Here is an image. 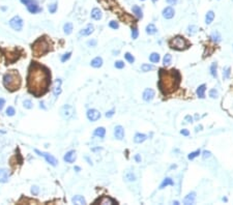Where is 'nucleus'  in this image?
<instances>
[{"instance_id":"nucleus-15","label":"nucleus","mask_w":233,"mask_h":205,"mask_svg":"<svg viewBox=\"0 0 233 205\" xmlns=\"http://www.w3.org/2000/svg\"><path fill=\"white\" fill-rule=\"evenodd\" d=\"M174 14H175V12H174V9L171 6H167L166 9H163V17L165 19H172L174 17Z\"/></svg>"},{"instance_id":"nucleus-14","label":"nucleus","mask_w":233,"mask_h":205,"mask_svg":"<svg viewBox=\"0 0 233 205\" xmlns=\"http://www.w3.org/2000/svg\"><path fill=\"white\" fill-rule=\"evenodd\" d=\"M114 136L117 140H122L124 137V129L121 125H117L114 129Z\"/></svg>"},{"instance_id":"nucleus-10","label":"nucleus","mask_w":233,"mask_h":205,"mask_svg":"<svg viewBox=\"0 0 233 205\" xmlns=\"http://www.w3.org/2000/svg\"><path fill=\"white\" fill-rule=\"evenodd\" d=\"M87 118L90 121H96L101 118V113L96 109H89L87 111Z\"/></svg>"},{"instance_id":"nucleus-42","label":"nucleus","mask_w":233,"mask_h":205,"mask_svg":"<svg viewBox=\"0 0 233 205\" xmlns=\"http://www.w3.org/2000/svg\"><path fill=\"white\" fill-rule=\"evenodd\" d=\"M23 105L26 109H31L32 108V103H31L30 99H25V101H23Z\"/></svg>"},{"instance_id":"nucleus-22","label":"nucleus","mask_w":233,"mask_h":205,"mask_svg":"<svg viewBox=\"0 0 233 205\" xmlns=\"http://www.w3.org/2000/svg\"><path fill=\"white\" fill-rule=\"evenodd\" d=\"M91 18L93 20H101L102 19V12L100 9H93L91 11Z\"/></svg>"},{"instance_id":"nucleus-32","label":"nucleus","mask_w":233,"mask_h":205,"mask_svg":"<svg viewBox=\"0 0 233 205\" xmlns=\"http://www.w3.org/2000/svg\"><path fill=\"white\" fill-rule=\"evenodd\" d=\"M149 60L153 63H157V62L160 61V55L157 53H152L150 56H149Z\"/></svg>"},{"instance_id":"nucleus-40","label":"nucleus","mask_w":233,"mask_h":205,"mask_svg":"<svg viewBox=\"0 0 233 205\" xmlns=\"http://www.w3.org/2000/svg\"><path fill=\"white\" fill-rule=\"evenodd\" d=\"M124 57H125V59H127V61L129 62V63H134V61H135V58H134V56L131 55L129 53H125Z\"/></svg>"},{"instance_id":"nucleus-54","label":"nucleus","mask_w":233,"mask_h":205,"mask_svg":"<svg viewBox=\"0 0 233 205\" xmlns=\"http://www.w3.org/2000/svg\"><path fill=\"white\" fill-rule=\"evenodd\" d=\"M180 134H181V135H183V136H189L190 132L188 131V129H181V131H180Z\"/></svg>"},{"instance_id":"nucleus-6","label":"nucleus","mask_w":233,"mask_h":205,"mask_svg":"<svg viewBox=\"0 0 233 205\" xmlns=\"http://www.w3.org/2000/svg\"><path fill=\"white\" fill-rule=\"evenodd\" d=\"M21 2L26 5L28 12L31 14H35V13H38V12L42 11V9L38 7V4L35 0H21Z\"/></svg>"},{"instance_id":"nucleus-16","label":"nucleus","mask_w":233,"mask_h":205,"mask_svg":"<svg viewBox=\"0 0 233 205\" xmlns=\"http://www.w3.org/2000/svg\"><path fill=\"white\" fill-rule=\"evenodd\" d=\"M9 173L6 169L2 168V169H0V182H7L9 181Z\"/></svg>"},{"instance_id":"nucleus-1","label":"nucleus","mask_w":233,"mask_h":205,"mask_svg":"<svg viewBox=\"0 0 233 205\" xmlns=\"http://www.w3.org/2000/svg\"><path fill=\"white\" fill-rule=\"evenodd\" d=\"M50 79L49 70L36 62H32L27 77V86L34 96L38 97L46 92L51 82Z\"/></svg>"},{"instance_id":"nucleus-41","label":"nucleus","mask_w":233,"mask_h":205,"mask_svg":"<svg viewBox=\"0 0 233 205\" xmlns=\"http://www.w3.org/2000/svg\"><path fill=\"white\" fill-rule=\"evenodd\" d=\"M210 73H211L212 77H216V63H212L210 66Z\"/></svg>"},{"instance_id":"nucleus-47","label":"nucleus","mask_w":233,"mask_h":205,"mask_svg":"<svg viewBox=\"0 0 233 205\" xmlns=\"http://www.w3.org/2000/svg\"><path fill=\"white\" fill-rule=\"evenodd\" d=\"M70 55H72V53H70V52H68V53H66V54H64V55L61 57V61H62V62H65L66 60L70 59Z\"/></svg>"},{"instance_id":"nucleus-2","label":"nucleus","mask_w":233,"mask_h":205,"mask_svg":"<svg viewBox=\"0 0 233 205\" xmlns=\"http://www.w3.org/2000/svg\"><path fill=\"white\" fill-rule=\"evenodd\" d=\"M180 77L177 70H170V73H167V70H160V81H159V87L164 94L171 92L172 90L177 87L179 83Z\"/></svg>"},{"instance_id":"nucleus-5","label":"nucleus","mask_w":233,"mask_h":205,"mask_svg":"<svg viewBox=\"0 0 233 205\" xmlns=\"http://www.w3.org/2000/svg\"><path fill=\"white\" fill-rule=\"evenodd\" d=\"M186 46H188V42L182 36L177 35L170 40V47L175 50H183L186 48Z\"/></svg>"},{"instance_id":"nucleus-33","label":"nucleus","mask_w":233,"mask_h":205,"mask_svg":"<svg viewBox=\"0 0 233 205\" xmlns=\"http://www.w3.org/2000/svg\"><path fill=\"white\" fill-rule=\"evenodd\" d=\"M171 60H172V56L170 55V54H166V55L164 56V59H163L164 65H169V64H171Z\"/></svg>"},{"instance_id":"nucleus-36","label":"nucleus","mask_w":233,"mask_h":205,"mask_svg":"<svg viewBox=\"0 0 233 205\" xmlns=\"http://www.w3.org/2000/svg\"><path fill=\"white\" fill-rule=\"evenodd\" d=\"M141 70H142V72H149V70H153V66L150 65V64H142V66H141Z\"/></svg>"},{"instance_id":"nucleus-61","label":"nucleus","mask_w":233,"mask_h":205,"mask_svg":"<svg viewBox=\"0 0 233 205\" xmlns=\"http://www.w3.org/2000/svg\"><path fill=\"white\" fill-rule=\"evenodd\" d=\"M141 1H145V0H141Z\"/></svg>"},{"instance_id":"nucleus-48","label":"nucleus","mask_w":233,"mask_h":205,"mask_svg":"<svg viewBox=\"0 0 233 205\" xmlns=\"http://www.w3.org/2000/svg\"><path fill=\"white\" fill-rule=\"evenodd\" d=\"M202 157H203V159H204V160L209 159V158L211 157V153H210V151H207V150H204L203 153H202Z\"/></svg>"},{"instance_id":"nucleus-17","label":"nucleus","mask_w":233,"mask_h":205,"mask_svg":"<svg viewBox=\"0 0 233 205\" xmlns=\"http://www.w3.org/2000/svg\"><path fill=\"white\" fill-rule=\"evenodd\" d=\"M195 199H196V193L192 192L186 196V198L183 199V203L184 204H193L195 202Z\"/></svg>"},{"instance_id":"nucleus-8","label":"nucleus","mask_w":233,"mask_h":205,"mask_svg":"<svg viewBox=\"0 0 233 205\" xmlns=\"http://www.w3.org/2000/svg\"><path fill=\"white\" fill-rule=\"evenodd\" d=\"M9 26H11L14 30L20 31V30L23 28V20H22L19 16H16L13 19H11V21H9Z\"/></svg>"},{"instance_id":"nucleus-20","label":"nucleus","mask_w":233,"mask_h":205,"mask_svg":"<svg viewBox=\"0 0 233 205\" xmlns=\"http://www.w3.org/2000/svg\"><path fill=\"white\" fill-rule=\"evenodd\" d=\"M132 11H133V14L138 18V19H142L143 18V12L141 9V7L138 6V5H134L132 7Z\"/></svg>"},{"instance_id":"nucleus-24","label":"nucleus","mask_w":233,"mask_h":205,"mask_svg":"<svg viewBox=\"0 0 233 205\" xmlns=\"http://www.w3.org/2000/svg\"><path fill=\"white\" fill-rule=\"evenodd\" d=\"M205 90H206V85L203 84L201 86H199L197 88V95L200 99H204L205 97Z\"/></svg>"},{"instance_id":"nucleus-23","label":"nucleus","mask_w":233,"mask_h":205,"mask_svg":"<svg viewBox=\"0 0 233 205\" xmlns=\"http://www.w3.org/2000/svg\"><path fill=\"white\" fill-rule=\"evenodd\" d=\"M146 139H147L146 135L141 134V133L136 134L135 137H134V141H135V143H142V142H144Z\"/></svg>"},{"instance_id":"nucleus-57","label":"nucleus","mask_w":233,"mask_h":205,"mask_svg":"<svg viewBox=\"0 0 233 205\" xmlns=\"http://www.w3.org/2000/svg\"><path fill=\"white\" fill-rule=\"evenodd\" d=\"M135 161L137 162V163H141V157H140L139 155H135Z\"/></svg>"},{"instance_id":"nucleus-34","label":"nucleus","mask_w":233,"mask_h":205,"mask_svg":"<svg viewBox=\"0 0 233 205\" xmlns=\"http://www.w3.org/2000/svg\"><path fill=\"white\" fill-rule=\"evenodd\" d=\"M125 179H127V181H135L136 180L135 174H134L133 172H127V173L125 174Z\"/></svg>"},{"instance_id":"nucleus-45","label":"nucleus","mask_w":233,"mask_h":205,"mask_svg":"<svg viewBox=\"0 0 233 205\" xmlns=\"http://www.w3.org/2000/svg\"><path fill=\"white\" fill-rule=\"evenodd\" d=\"M56 9H57V4L56 3H53V4L49 5V12L51 14H54L56 12Z\"/></svg>"},{"instance_id":"nucleus-38","label":"nucleus","mask_w":233,"mask_h":205,"mask_svg":"<svg viewBox=\"0 0 233 205\" xmlns=\"http://www.w3.org/2000/svg\"><path fill=\"white\" fill-rule=\"evenodd\" d=\"M223 77H224V79H228L229 77H230V68H229V66H226V68H224Z\"/></svg>"},{"instance_id":"nucleus-27","label":"nucleus","mask_w":233,"mask_h":205,"mask_svg":"<svg viewBox=\"0 0 233 205\" xmlns=\"http://www.w3.org/2000/svg\"><path fill=\"white\" fill-rule=\"evenodd\" d=\"M214 13L212 11H209L205 16V23L207 24V25H209V24H211V22L214 21Z\"/></svg>"},{"instance_id":"nucleus-39","label":"nucleus","mask_w":233,"mask_h":205,"mask_svg":"<svg viewBox=\"0 0 233 205\" xmlns=\"http://www.w3.org/2000/svg\"><path fill=\"white\" fill-rule=\"evenodd\" d=\"M138 35H139V32H138L137 27H133L132 28V37H133V40H136L138 37Z\"/></svg>"},{"instance_id":"nucleus-30","label":"nucleus","mask_w":233,"mask_h":205,"mask_svg":"<svg viewBox=\"0 0 233 205\" xmlns=\"http://www.w3.org/2000/svg\"><path fill=\"white\" fill-rule=\"evenodd\" d=\"M210 38H211L212 42H219L221 40V35H220V33H219L218 31H214L211 33V35H210Z\"/></svg>"},{"instance_id":"nucleus-60","label":"nucleus","mask_w":233,"mask_h":205,"mask_svg":"<svg viewBox=\"0 0 233 205\" xmlns=\"http://www.w3.org/2000/svg\"><path fill=\"white\" fill-rule=\"evenodd\" d=\"M155 1H157V0H153V2H155Z\"/></svg>"},{"instance_id":"nucleus-46","label":"nucleus","mask_w":233,"mask_h":205,"mask_svg":"<svg viewBox=\"0 0 233 205\" xmlns=\"http://www.w3.org/2000/svg\"><path fill=\"white\" fill-rule=\"evenodd\" d=\"M109 26H110L112 29H118V27H119L118 23H117L116 21H111L110 24H109Z\"/></svg>"},{"instance_id":"nucleus-21","label":"nucleus","mask_w":233,"mask_h":205,"mask_svg":"<svg viewBox=\"0 0 233 205\" xmlns=\"http://www.w3.org/2000/svg\"><path fill=\"white\" fill-rule=\"evenodd\" d=\"M72 202L74 203V204H78V205L86 204V200H85V199L83 198L82 196H80V195H78V196H75L74 198L72 199Z\"/></svg>"},{"instance_id":"nucleus-25","label":"nucleus","mask_w":233,"mask_h":205,"mask_svg":"<svg viewBox=\"0 0 233 205\" xmlns=\"http://www.w3.org/2000/svg\"><path fill=\"white\" fill-rule=\"evenodd\" d=\"M102 65H103V59L101 57H96L92 61H91V66H92V68H99Z\"/></svg>"},{"instance_id":"nucleus-18","label":"nucleus","mask_w":233,"mask_h":205,"mask_svg":"<svg viewBox=\"0 0 233 205\" xmlns=\"http://www.w3.org/2000/svg\"><path fill=\"white\" fill-rule=\"evenodd\" d=\"M61 80L60 79H58V80H56L55 84H54V88H53V94L55 95V96H58V95L61 93Z\"/></svg>"},{"instance_id":"nucleus-26","label":"nucleus","mask_w":233,"mask_h":205,"mask_svg":"<svg viewBox=\"0 0 233 205\" xmlns=\"http://www.w3.org/2000/svg\"><path fill=\"white\" fill-rule=\"evenodd\" d=\"M174 186V182H173V180L171 179V178H169V177H166L165 179L163 180V182L161 183V186H160V188H166V186Z\"/></svg>"},{"instance_id":"nucleus-19","label":"nucleus","mask_w":233,"mask_h":205,"mask_svg":"<svg viewBox=\"0 0 233 205\" xmlns=\"http://www.w3.org/2000/svg\"><path fill=\"white\" fill-rule=\"evenodd\" d=\"M93 30H94V27H93V26L91 25V24H89V25H87L86 28H84L83 30H81V31H80V35H83V36L90 35V34L93 32Z\"/></svg>"},{"instance_id":"nucleus-28","label":"nucleus","mask_w":233,"mask_h":205,"mask_svg":"<svg viewBox=\"0 0 233 205\" xmlns=\"http://www.w3.org/2000/svg\"><path fill=\"white\" fill-rule=\"evenodd\" d=\"M105 134H106V129L105 127H98V129L94 131L93 135L96 136V137H100V138H104L105 137Z\"/></svg>"},{"instance_id":"nucleus-55","label":"nucleus","mask_w":233,"mask_h":205,"mask_svg":"<svg viewBox=\"0 0 233 205\" xmlns=\"http://www.w3.org/2000/svg\"><path fill=\"white\" fill-rule=\"evenodd\" d=\"M186 122H193V117H191L190 115H188V116H186Z\"/></svg>"},{"instance_id":"nucleus-50","label":"nucleus","mask_w":233,"mask_h":205,"mask_svg":"<svg viewBox=\"0 0 233 205\" xmlns=\"http://www.w3.org/2000/svg\"><path fill=\"white\" fill-rule=\"evenodd\" d=\"M38 192H40V188H38V186H32V188H31V193H32V194H33V195H37Z\"/></svg>"},{"instance_id":"nucleus-49","label":"nucleus","mask_w":233,"mask_h":205,"mask_svg":"<svg viewBox=\"0 0 233 205\" xmlns=\"http://www.w3.org/2000/svg\"><path fill=\"white\" fill-rule=\"evenodd\" d=\"M114 65H115V68H124V63H123L122 61H120V60L115 62Z\"/></svg>"},{"instance_id":"nucleus-56","label":"nucleus","mask_w":233,"mask_h":205,"mask_svg":"<svg viewBox=\"0 0 233 205\" xmlns=\"http://www.w3.org/2000/svg\"><path fill=\"white\" fill-rule=\"evenodd\" d=\"M166 1H167V2L169 3V4L174 5V4H176V3H177L178 0H166Z\"/></svg>"},{"instance_id":"nucleus-11","label":"nucleus","mask_w":233,"mask_h":205,"mask_svg":"<svg viewBox=\"0 0 233 205\" xmlns=\"http://www.w3.org/2000/svg\"><path fill=\"white\" fill-rule=\"evenodd\" d=\"M98 203H100V204H103V205H107V204H117V202L114 200V199L110 198V197H108V196H104V197H102V198L98 199L96 201H94V204H98Z\"/></svg>"},{"instance_id":"nucleus-12","label":"nucleus","mask_w":233,"mask_h":205,"mask_svg":"<svg viewBox=\"0 0 233 205\" xmlns=\"http://www.w3.org/2000/svg\"><path fill=\"white\" fill-rule=\"evenodd\" d=\"M77 159V155H76V151L75 150H70V151H68L65 153V155H64L63 160L66 162V163H74L75 161H76Z\"/></svg>"},{"instance_id":"nucleus-35","label":"nucleus","mask_w":233,"mask_h":205,"mask_svg":"<svg viewBox=\"0 0 233 205\" xmlns=\"http://www.w3.org/2000/svg\"><path fill=\"white\" fill-rule=\"evenodd\" d=\"M197 30H198L197 26L191 25V26H189V27H188V33L191 34V35H194V34H195L196 32H197Z\"/></svg>"},{"instance_id":"nucleus-13","label":"nucleus","mask_w":233,"mask_h":205,"mask_svg":"<svg viewBox=\"0 0 233 205\" xmlns=\"http://www.w3.org/2000/svg\"><path fill=\"white\" fill-rule=\"evenodd\" d=\"M155 90H152V89L150 88H147L144 90V92H143V99H144L145 101H150L153 99V97H155Z\"/></svg>"},{"instance_id":"nucleus-7","label":"nucleus","mask_w":233,"mask_h":205,"mask_svg":"<svg viewBox=\"0 0 233 205\" xmlns=\"http://www.w3.org/2000/svg\"><path fill=\"white\" fill-rule=\"evenodd\" d=\"M74 113H75V109L70 105H64L61 108V110H60V114H61V116L64 119H70V117H73Z\"/></svg>"},{"instance_id":"nucleus-43","label":"nucleus","mask_w":233,"mask_h":205,"mask_svg":"<svg viewBox=\"0 0 233 205\" xmlns=\"http://www.w3.org/2000/svg\"><path fill=\"white\" fill-rule=\"evenodd\" d=\"M15 113H16V111L13 107H9V108L6 109V114L9 115V116H14Z\"/></svg>"},{"instance_id":"nucleus-53","label":"nucleus","mask_w":233,"mask_h":205,"mask_svg":"<svg viewBox=\"0 0 233 205\" xmlns=\"http://www.w3.org/2000/svg\"><path fill=\"white\" fill-rule=\"evenodd\" d=\"M87 44H88V46H91V47H94L96 45V40H89L88 42H87Z\"/></svg>"},{"instance_id":"nucleus-52","label":"nucleus","mask_w":233,"mask_h":205,"mask_svg":"<svg viewBox=\"0 0 233 205\" xmlns=\"http://www.w3.org/2000/svg\"><path fill=\"white\" fill-rule=\"evenodd\" d=\"M113 115H114V110H111V111H109V112L106 113V117H108V118L112 117Z\"/></svg>"},{"instance_id":"nucleus-29","label":"nucleus","mask_w":233,"mask_h":205,"mask_svg":"<svg viewBox=\"0 0 233 205\" xmlns=\"http://www.w3.org/2000/svg\"><path fill=\"white\" fill-rule=\"evenodd\" d=\"M157 27H155L153 24H148V25L146 26V33L149 34V35H152V34H155V32H157Z\"/></svg>"},{"instance_id":"nucleus-44","label":"nucleus","mask_w":233,"mask_h":205,"mask_svg":"<svg viewBox=\"0 0 233 205\" xmlns=\"http://www.w3.org/2000/svg\"><path fill=\"white\" fill-rule=\"evenodd\" d=\"M218 91L216 90V89H211V90L209 91V96L211 97V99H216V97H218Z\"/></svg>"},{"instance_id":"nucleus-3","label":"nucleus","mask_w":233,"mask_h":205,"mask_svg":"<svg viewBox=\"0 0 233 205\" xmlns=\"http://www.w3.org/2000/svg\"><path fill=\"white\" fill-rule=\"evenodd\" d=\"M21 84V80H20V76L16 70H12L3 76V85L5 88L9 89L11 91L17 90L20 87Z\"/></svg>"},{"instance_id":"nucleus-9","label":"nucleus","mask_w":233,"mask_h":205,"mask_svg":"<svg viewBox=\"0 0 233 205\" xmlns=\"http://www.w3.org/2000/svg\"><path fill=\"white\" fill-rule=\"evenodd\" d=\"M34 151H35V153H37L38 155H40V157H44L45 159H46L47 163H49L50 165L57 166V163H58L57 160H56L55 158L53 157V155H50V153H47V152H42V151H40V150H37V149H35Z\"/></svg>"},{"instance_id":"nucleus-51","label":"nucleus","mask_w":233,"mask_h":205,"mask_svg":"<svg viewBox=\"0 0 233 205\" xmlns=\"http://www.w3.org/2000/svg\"><path fill=\"white\" fill-rule=\"evenodd\" d=\"M4 105H5L4 99H0V110H2L3 107H4Z\"/></svg>"},{"instance_id":"nucleus-31","label":"nucleus","mask_w":233,"mask_h":205,"mask_svg":"<svg viewBox=\"0 0 233 205\" xmlns=\"http://www.w3.org/2000/svg\"><path fill=\"white\" fill-rule=\"evenodd\" d=\"M63 30L65 34H70L73 31V24L72 23H66L63 26Z\"/></svg>"},{"instance_id":"nucleus-59","label":"nucleus","mask_w":233,"mask_h":205,"mask_svg":"<svg viewBox=\"0 0 233 205\" xmlns=\"http://www.w3.org/2000/svg\"><path fill=\"white\" fill-rule=\"evenodd\" d=\"M75 169H76L77 171H80V168H79V167H76V168H75Z\"/></svg>"},{"instance_id":"nucleus-4","label":"nucleus","mask_w":233,"mask_h":205,"mask_svg":"<svg viewBox=\"0 0 233 205\" xmlns=\"http://www.w3.org/2000/svg\"><path fill=\"white\" fill-rule=\"evenodd\" d=\"M49 51V45L42 38L37 40L33 45H32V52H33L34 56L38 57V56L44 55L45 53H47Z\"/></svg>"},{"instance_id":"nucleus-37","label":"nucleus","mask_w":233,"mask_h":205,"mask_svg":"<svg viewBox=\"0 0 233 205\" xmlns=\"http://www.w3.org/2000/svg\"><path fill=\"white\" fill-rule=\"evenodd\" d=\"M199 155H200V150H196V151L191 152V153L188 155V159H189V160H194L195 158H197Z\"/></svg>"},{"instance_id":"nucleus-58","label":"nucleus","mask_w":233,"mask_h":205,"mask_svg":"<svg viewBox=\"0 0 233 205\" xmlns=\"http://www.w3.org/2000/svg\"><path fill=\"white\" fill-rule=\"evenodd\" d=\"M202 129V127H201V125H200V127H196V132L200 131V129Z\"/></svg>"}]
</instances>
